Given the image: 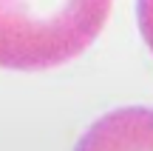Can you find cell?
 I'll return each mask as SVG.
<instances>
[{
  "label": "cell",
  "mask_w": 153,
  "mask_h": 151,
  "mask_svg": "<svg viewBox=\"0 0 153 151\" xmlns=\"http://www.w3.org/2000/svg\"><path fill=\"white\" fill-rule=\"evenodd\" d=\"M111 0H0V66L43 71L99 37Z\"/></svg>",
  "instance_id": "cell-1"
},
{
  "label": "cell",
  "mask_w": 153,
  "mask_h": 151,
  "mask_svg": "<svg viewBox=\"0 0 153 151\" xmlns=\"http://www.w3.org/2000/svg\"><path fill=\"white\" fill-rule=\"evenodd\" d=\"M76 151H153V108H119L85 131Z\"/></svg>",
  "instance_id": "cell-2"
}]
</instances>
